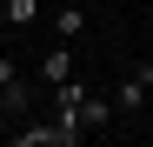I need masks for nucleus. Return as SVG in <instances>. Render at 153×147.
<instances>
[{
  "label": "nucleus",
  "mask_w": 153,
  "mask_h": 147,
  "mask_svg": "<svg viewBox=\"0 0 153 147\" xmlns=\"http://www.w3.org/2000/svg\"><path fill=\"white\" fill-rule=\"evenodd\" d=\"M53 34H60V40H80V34H87V14H80V7H53Z\"/></svg>",
  "instance_id": "nucleus-5"
},
{
  "label": "nucleus",
  "mask_w": 153,
  "mask_h": 147,
  "mask_svg": "<svg viewBox=\"0 0 153 147\" xmlns=\"http://www.w3.org/2000/svg\"><path fill=\"white\" fill-rule=\"evenodd\" d=\"M40 80H73V40H53V47H47V54H40Z\"/></svg>",
  "instance_id": "nucleus-2"
},
{
  "label": "nucleus",
  "mask_w": 153,
  "mask_h": 147,
  "mask_svg": "<svg viewBox=\"0 0 153 147\" xmlns=\"http://www.w3.org/2000/svg\"><path fill=\"white\" fill-rule=\"evenodd\" d=\"M7 120H20V107L7 100V94H0V134H13V127H7Z\"/></svg>",
  "instance_id": "nucleus-7"
},
{
  "label": "nucleus",
  "mask_w": 153,
  "mask_h": 147,
  "mask_svg": "<svg viewBox=\"0 0 153 147\" xmlns=\"http://www.w3.org/2000/svg\"><path fill=\"white\" fill-rule=\"evenodd\" d=\"M40 7H47V0H0V20H7V27H33Z\"/></svg>",
  "instance_id": "nucleus-4"
},
{
  "label": "nucleus",
  "mask_w": 153,
  "mask_h": 147,
  "mask_svg": "<svg viewBox=\"0 0 153 147\" xmlns=\"http://www.w3.org/2000/svg\"><path fill=\"white\" fill-rule=\"evenodd\" d=\"M113 114H120V107H113V94H87V100H80V127H87V134H100Z\"/></svg>",
  "instance_id": "nucleus-3"
},
{
  "label": "nucleus",
  "mask_w": 153,
  "mask_h": 147,
  "mask_svg": "<svg viewBox=\"0 0 153 147\" xmlns=\"http://www.w3.org/2000/svg\"><path fill=\"white\" fill-rule=\"evenodd\" d=\"M13 80H20V60H13V54H0V87H13Z\"/></svg>",
  "instance_id": "nucleus-6"
},
{
  "label": "nucleus",
  "mask_w": 153,
  "mask_h": 147,
  "mask_svg": "<svg viewBox=\"0 0 153 147\" xmlns=\"http://www.w3.org/2000/svg\"><path fill=\"white\" fill-rule=\"evenodd\" d=\"M146 40H153V20H146Z\"/></svg>",
  "instance_id": "nucleus-8"
},
{
  "label": "nucleus",
  "mask_w": 153,
  "mask_h": 147,
  "mask_svg": "<svg viewBox=\"0 0 153 147\" xmlns=\"http://www.w3.org/2000/svg\"><path fill=\"white\" fill-rule=\"evenodd\" d=\"M47 7H53V0H47Z\"/></svg>",
  "instance_id": "nucleus-9"
},
{
  "label": "nucleus",
  "mask_w": 153,
  "mask_h": 147,
  "mask_svg": "<svg viewBox=\"0 0 153 147\" xmlns=\"http://www.w3.org/2000/svg\"><path fill=\"white\" fill-rule=\"evenodd\" d=\"M146 94H153V67H140V74H126V80L113 87V107H120V114H133V107L146 100Z\"/></svg>",
  "instance_id": "nucleus-1"
}]
</instances>
